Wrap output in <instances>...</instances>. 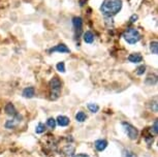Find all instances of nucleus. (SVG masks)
<instances>
[{"mask_svg": "<svg viewBox=\"0 0 158 157\" xmlns=\"http://www.w3.org/2000/svg\"><path fill=\"white\" fill-rule=\"evenodd\" d=\"M146 71V66L145 65H141L137 67V74H139V76H141V74H144V72Z\"/></svg>", "mask_w": 158, "mask_h": 157, "instance_id": "obj_20", "label": "nucleus"}, {"mask_svg": "<svg viewBox=\"0 0 158 157\" xmlns=\"http://www.w3.org/2000/svg\"><path fill=\"white\" fill-rule=\"evenodd\" d=\"M74 157H90V156L87 154H76V155H74Z\"/></svg>", "mask_w": 158, "mask_h": 157, "instance_id": "obj_24", "label": "nucleus"}, {"mask_svg": "<svg viewBox=\"0 0 158 157\" xmlns=\"http://www.w3.org/2000/svg\"><path fill=\"white\" fill-rule=\"evenodd\" d=\"M122 126H123L125 132L127 133V136H129V138H130V140H135V138H137L139 131H137V129L134 127V126H132L131 124L127 123V122H123Z\"/></svg>", "mask_w": 158, "mask_h": 157, "instance_id": "obj_4", "label": "nucleus"}, {"mask_svg": "<svg viewBox=\"0 0 158 157\" xmlns=\"http://www.w3.org/2000/svg\"><path fill=\"white\" fill-rule=\"evenodd\" d=\"M142 60H143V57L139 53L130 54L128 56V61L131 62V63H139V62H142Z\"/></svg>", "mask_w": 158, "mask_h": 157, "instance_id": "obj_7", "label": "nucleus"}, {"mask_svg": "<svg viewBox=\"0 0 158 157\" xmlns=\"http://www.w3.org/2000/svg\"><path fill=\"white\" fill-rule=\"evenodd\" d=\"M123 37L130 45L137 44L141 39V35H139V31L137 29H134V28H130V29L126 30L124 32V34H123Z\"/></svg>", "mask_w": 158, "mask_h": 157, "instance_id": "obj_3", "label": "nucleus"}, {"mask_svg": "<svg viewBox=\"0 0 158 157\" xmlns=\"http://www.w3.org/2000/svg\"><path fill=\"white\" fill-rule=\"evenodd\" d=\"M88 108H89V111H90V112L97 113V112H98V110H99V106H97L96 103H89L88 104Z\"/></svg>", "mask_w": 158, "mask_h": 157, "instance_id": "obj_15", "label": "nucleus"}, {"mask_svg": "<svg viewBox=\"0 0 158 157\" xmlns=\"http://www.w3.org/2000/svg\"><path fill=\"white\" fill-rule=\"evenodd\" d=\"M121 9H122V1L121 0H104L102 5L100 6L101 13L108 17L116 15L117 13L121 11Z\"/></svg>", "mask_w": 158, "mask_h": 157, "instance_id": "obj_1", "label": "nucleus"}, {"mask_svg": "<svg viewBox=\"0 0 158 157\" xmlns=\"http://www.w3.org/2000/svg\"><path fill=\"white\" fill-rule=\"evenodd\" d=\"M137 15H133L132 17L130 18V22H131V23L135 22V21H137Z\"/></svg>", "mask_w": 158, "mask_h": 157, "instance_id": "obj_23", "label": "nucleus"}, {"mask_svg": "<svg viewBox=\"0 0 158 157\" xmlns=\"http://www.w3.org/2000/svg\"><path fill=\"white\" fill-rule=\"evenodd\" d=\"M46 124H48L49 127L55 128V126H56V120L54 119V118H49L48 121H46Z\"/></svg>", "mask_w": 158, "mask_h": 157, "instance_id": "obj_18", "label": "nucleus"}, {"mask_svg": "<svg viewBox=\"0 0 158 157\" xmlns=\"http://www.w3.org/2000/svg\"><path fill=\"white\" fill-rule=\"evenodd\" d=\"M50 52H59V53H69V49L65 45H58L56 47L52 48Z\"/></svg>", "mask_w": 158, "mask_h": 157, "instance_id": "obj_8", "label": "nucleus"}, {"mask_svg": "<svg viewBox=\"0 0 158 157\" xmlns=\"http://www.w3.org/2000/svg\"><path fill=\"white\" fill-rule=\"evenodd\" d=\"M86 118H87V116L84 112H79L78 114L76 115V120L79 122H84L85 120H86Z\"/></svg>", "mask_w": 158, "mask_h": 157, "instance_id": "obj_13", "label": "nucleus"}, {"mask_svg": "<svg viewBox=\"0 0 158 157\" xmlns=\"http://www.w3.org/2000/svg\"><path fill=\"white\" fill-rule=\"evenodd\" d=\"M5 127L6 128H14L15 127V121L14 120H9V121L6 122V124H5Z\"/></svg>", "mask_w": 158, "mask_h": 157, "instance_id": "obj_21", "label": "nucleus"}, {"mask_svg": "<svg viewBox=\"0 0 158 157\" xmlns=\"http://www.w3.org/2000/svg\"><path fill=\"white\" fill-rule=\"evenodd\" d=\"M44 130H46V126H44V124H42V123H39L35 128L36 133H42V132H44Z\"/></svg>", "mask_w": 158, "mask_h": 157, "instance_id": "obj_17", "label": "nucleus"}, {"mask_svg": "<svg viewBox=\"0 0 158 157\" xmlns=\"http://www.w3.org/2000/svg\"><path fill=\"white\" fill-rule=\"evenodd\" d=\"M108 147V142L105 140H97L95 142V148L98 151H103Z\"/></svg>", "mask_w": 158, "mask_h": 157, "instance_id": "obj_9", "label": "nucleus"}, {"mask_svg": "<svg viewBox=\"0 0 158 157\" xmlns=\"http://www.w3.org/2000/svg\"><path fill=\"white\" fill-rule=\"evenodd\" d=\"M56 67H57V69L59 70L60 72H65V65H64V62H59Z\"/></svg>", "mask_w": 158, "mask_h": 157, "instance_id": "obj_19", "label": "nucleus"}, {"mask_svg": "<svg viewBox=\"0 0 158 157\" xmlns=\"http://www.w3.org/2000/svg\"><path fill=\"white\" fill-rule=\"evenodd\" d=\"M5 112H6V114L9 115V116H16V115H17V111H16L13 103L6 104V106H5Z\"/></svg>", "mask_w": 158, "mask_h": 157, "instance_id": "obj_11", "label": "nucleus"}, {"mask_svg": "<svg viewBox=\"0 0 158 157\" xmlns=\"http://www.w3.org/2000/svg\"><path fill=\"white\" fill-rule=\"evenodd\" d=\"M72 24H74V28H76V31L78 33V35L80 34L81 30H82V26H83V20L82 18L80 17H74L72 19Z\"/></svg>", "mask_w": 158, "mask_h": 157, "instance_id": "obj_5", "label": "nucleus"}, {"mask_svg": "<svg viewBox=\"0 0 158 157\" xmlns=\"http://www.w3.org/2000/svg\"><path fill=\"white\" fill-rule=\"evenodd\" d=\"M153 130H154V132H155V134L158 133V121L157 120H155V122H154Z\"/></svg>", "mask_w": 158, "mask_h": 157, "instance_id": "obj_22", "label": "nucleus"}, {"mask_svg": "<svg viewBox=\"0 0 158 157\" xmlns=\"http://www.w3.org/2000/svg\"><path fill=\"white\" fill-rule=\"evenodd\" d=\"M23 96L26 98H32L34 96V88L27 87L23 90Z\"/></svg>", "mask_w": 158, "mask_h": 157, "instance_id": "obj_10", "label": "nucleus"}, {"mask_svg": "<svg viewBox=\"0 0 158 157\" xmlns=\"http://www.w3.org/2000/svg\"><path fill=\"white\" fill-rule=\"evenodd\" d=\"M84 41L87 44H91L94 41V35L91 31H86L84 33Z\"/></svg>", "mask_w": 158, "mask_h": 157, "instance_id": "obj_12", "label": "nucleus"}, {"mask_svg": "<svg viewBox=\"0 0 158 157\" xmlns=\"http://www.w3.org/2000/svg\"><path fill=\"white\" fill-rule=\"evenodd\" d=\"M56 124L59 126H67L69 124V118L66 116H58L56 119Z\"/></svg>", "mask_w": 158, "mask_h": 157, "instance_id": "obj_6", "label": "nucleus"}, {"mask_svg": "<svg viewBox=\"0 0 158 157\" xmlns=\"http://www.w3.org/2000/svg\"><path fill=\"white\" fill-rule=\"evenodd\" d=\"M150 50H151V52L153 54L157 55L158 54V43L157 41H152V43L150 44Z\"/></svg>", "mask_w": 158, "mask_h": 157, "instance_id": "obj_14", "label": "nucleus"}, {"mask_svg": "<svg viewBox=\"0 0 158 157\" xmlns=\"http://www.w3.org/2000/svg\"><path fill=\"white\" fill-rule=\"evenodd\" d=\"M50 88H51V98L52 99H57L61 93L62 85L61 82L58 78H53L50 82Z\"/></svg>", "mask_w": 158, "mask_h": 157, "instance_id": "obj_2", "label": "nucleus"}, {"mask_svg": "<svg viewBox=\"0 0 158 157\" xmlns=\"http://www.w3.org/2000/svg\"><path fill=\"white\" fill-rule=\"evenodd\" d=\"M122 157H137V155L134 152L130 150H124L122 153Z\"/></svg>", "mask_w": 158, "mask_h": 157, "instance_id": "obj_16", "label": "nucleus"}]
</instances>
